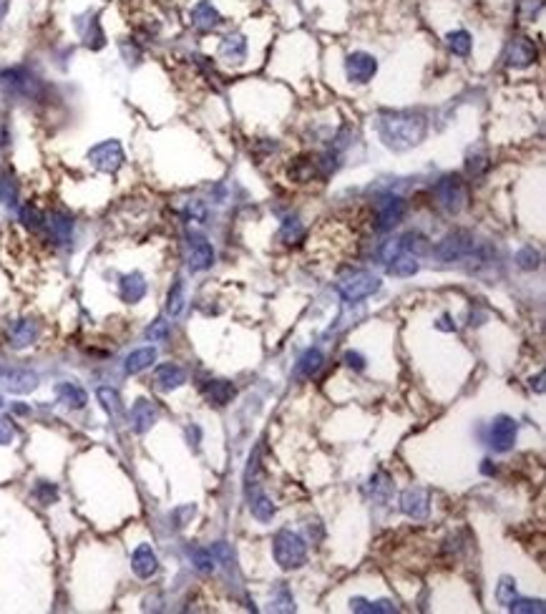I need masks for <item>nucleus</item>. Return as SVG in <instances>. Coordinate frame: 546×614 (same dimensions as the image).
<instances>
[{
    "label": "nucleus",
    "mask_w": 546,
    "mask_h": 614,
    "mask_svg": "<svg viewBox=\"0 0 546 614\" xmlns=\"http://www.w3.org/2000/svg\"><path fill=\"white\" fill-rule=\"evenodd\" d=\"M131 569L138 579H149V576L156 574V569H159V559H156L154 549H151L149 544L136 547V552H133V557H131Z\"/></svg>",
    "instance_id": "obj_13"
},
{
    "label": "nucleus",
    "mask_w": 546,
    "mask_h": 614,
    "mask_svg": "<svg viewBox=\"0 0 546 614\" xmlns=\"http://www.w3.org/2000/svg\"><path fill=\"white\" fill-rule=\"evenodd\" d=\"M0 199L8 207H18V182L8 172L0 177Z\"/></svg>",
    "instance_id": "obj_35"
},
{
    "label": "nucleus",
    "mask_w": 546,
    "mask_h": 614,
    "mask_svg": "<svg viewBox=\"0 0 546 614\" xmlns=\"http://www.w3.org/2000/svg\"><path fill=\"white\" fill-rule=\"evenodd\" d=\"M376 71H378L376 58L370 53H363V50L348 55V61H345V73H348V78L353 83H368L370 78L376 76Z\"/></svg>",
    "instance_id": "obj_8"
},
{
    "label": "nucleus",
    "mask_w": 546,
    "mask_h": 614,
    "mask_svg": "<svg viewBox=\"0 0 546 614\" xmlns=\"http://www.w3.org/2000/svg\"><path fill=\"white\" fill-rule=\"evenodd\" d=\"M219 53L224 55L229 63H242L247 58V40L242 35H226L219 45Z\"/></svg>",
    "instance_id": "obj_27"
},
{
    "label": "nucleus",
    "mask_w": 546,
    "mask_h": 614,
    "mask_svg": "<svg viewBox=\"0 0 546 614\" xmlns=\"http://www.w3.org/2000/svg\"><path fill=\"white\" fill-rule=\"evenodd\" d=\"M536 61V45L531 38H524V35H516V38L508 43L506 50V63L513 68H526Z\"/></svg>",
    "instance_id": "obj_10"
},
{
    "label": "nucleus",
    "mask_w": 546,
    "mask_h": 614,
    "mask_svg": "<svg viewBox=\"0 0 546 614\" xmlns=\"http://www.w3.org/2000/svg\"><path fill=\"white\" fill-rule=\"evenodd\" d=\"M189 557H192V564L197 566L202 574H209L212 569H214V557H212V552H207V549L202 547H192L189 549Z\"/></svg>",
    "instance_id": "obj_34"
},
{
    "label": "nucleus",
    "mask_w": 546,
    "mask_h": 614,
    "mask_svg": "<svg viewBox=\"0 0 546 614\" xmlns=\"http://www.w3.org/2000/svg\"><path fill=\"white\" fill-rule=\"evenodd\" d=\"M249 511H252V516L257 521H270L272 516H275V504H272L265 493H254V496L249 498Z\"/></svg>",
    "instance_id": "obj_28"
},
{
    "label": "nucleus",
    "mask_w": 546,
    "mask_h": 614,
    "mask_svg": "<svg viewBox=\"0 0 546 614\" xmlns=\"http://www.w3.org/2000/svg\"><path fill=\"white\" fill-rule=\"evenodd\" d=\"M99 400L109 415L121 413V398H119V393L114 390V388H99Z\"/></svg>",
    "instance_id": "obj_36"
},
{
    "label": "nucleus",
    "mask_w": 546,
    "mask_h": 614,
    "mask_svg": "<svg viewBox=\"0 0 546 614\" xmlns=\"http://www.w3.org/2000/svg\"><path fill=\"white\" fill-rule=\"evenodd\" d=\"M496 599L503 607H508V604L516 599V581H513L511 576H501V581H498V587H496Z\"/></svg>",
    "instance_id": "obj_39"
},
{
    "label": "nucleus",
    "mask_w": 546,
    "mask_h": 614,
    "mask_svg": "<svg viewBox=\"0 0 546 614\" xmlns=\"http://www.w3.org/2000/svg\"><path fill=\"white\" fill-rule=\"evenodd\" d=\"M45 229H48V237L55 244H68L73 237V219L63 212H50L45 216Z\"/></svg>",
    "instance_id": "obj_12"
},
{
    "label": "nucleus",
    "mask_w": 546,
    "mask_h": 614,
    "mask_svg": "<svg viewBox=\"0 0 546 614\" xmlns=\"http://www.w3.org/2000/svg\"><path fill=\"white\" fill-rule=\"evenodd\" d=\"M182 310H184V285H182V280H174L169 295H166V312H169L171 317H177Z\"/></svg>",
    "instance_id": "obj_32"
},
{
    "label": "nucleus",
    "mask_w": 546,
    "mask_h": 614,
    "mask_svg": "<svg viewBox=\"0 0 546 614\" xmlns=\"http://www.w3.org/2000/svg\"><path fill=\"white\" fill-rule=\"evenodd\" d=\"M192 26L199 28V31H214L217 26L222 23V16L209 0H199L197 6L192 8Z\"/></svg>",
    "instance_id": "obj_17"
},
{
    "label": "nucleus",
    "mask_w": 546,
    "mask_h": 614,
    "mask_svg": "<svg viewBox=\"0 0 546 614\" xmlns=\"http://www.w3.org/2000/svg\"><path fill=\"white\" fill-rule=\"evenodd\" d=\"M166 335H169V327H166L164 320H156L154 325L146 330V338H149V340H164Z\"/></svg>",
    "instance_id": "obj_47"
},
{
    "label": "nucleus",
    "mask_w": 546,
    "mask_h": 614,
    "mask_svg": "<svg viewBox=\"0 0 546 614\" xmlns=\"http://www.w3.org/2000/svg\"><path fill=\"white\" fill-rule=\"evenodd\" d=\"M391 491H393V483L391 478H388V473H376V476L370 478V493H373V498H376L378 504H386L388 498H391Z\"/></svg>",
    "instance_id": "obj_31"
},
{
    "label": "nucleus",
    "mask_w": 546,
    "mask_h": 614,
    "mask_svg": "<svg viewBox=\"0 0 546 614\" xmlns=\"http://www.w3.org/2000/svg\"><path fill=\"white\" fill-rule=\"evenodd\" d=\"M405 216V202L400 197H383L376 202V212H373V227L376 232H388V229L398 227Z\"/></svg>",
    "instance_id": "obj_6"
},
{
    "label": "nucleus",
    "mask_w": 546,
    "mask_h": 614,
    "mask_svg": "<svg viewBox=\"0 0 546 614\" xmlns=\"http://www.w3.org/2000/svg\"><path fill=\"white\" fill-rule=\"evenodd\" d=\"M471 247H474V239H471V234L451 232L448 237H443L441 244L436 247V257H438V260H443V262L461 260L464 255H469Z\"/></svg>",
    "instance_id": "obj_7"
},
{
    "label": "nucleus",
    "mask_w": 546,
    "mask_h": 614,
    "mask_svg": "<svg viewBox=\"0 0 546 614\" xmlns=\"http://www.w3.org/2000/svg\"><path fill=\"white\" fill-rule=\"evenodd\" d=\"M89 161L94 169H99V172L104 174H114L121 169L124 164V149L121 144H119L116 138H111V141H101V144H96L94 149L89 151Z\"/></svg>",
    "instance_id": "obj_5"
},
{
    "label": "nucleus",
    "mask_w": 546,
    "mask_h": 614,
    "mask_svg": "<svg viewBox=\"0 0 546 614\" xmlns=\"http://www.w3.org/2000/svg\"><path fill=\"white\" fill-rule=\"evenodd\" d=\"M154 380L161 390H177V388L184 385V380H187V373H184L179 366H174V363H164V366L156 368Z\"/></svg>",
    "instance_id": "obj_21"
},
{
    "label": "nucleus",
    "mask_w": 546,
    "mask_h": 614,
    "mask_svg": "<svg viewBox=\"0 0 546 614\" xmlns=\"http://www.w3.org/2000/svg\"><path fill=\"white\" fill-rule=\"evenodd\" d=\"M302 237H305V227L300 224L297 219H287L285 224H282V229H280V239H282V242L295 244V242H300Z\"/></svg>",
    "instance_id": "obj_38"
},
{
    "label": "nucleus",
    "mask_w": 546,
    "mask_h": 614,
    "mask_svg": "<svg viewBox=\"0 0 546 614\" xmlns=\"http://www.w3.org/2000/svg\"><path fill=\"white\" fill-rule=\"evenodd\" d=\"M275 559L282 569H300L307 561V547L302 537L293 534L290 529H282L275 534Z\"/></svg>",
    "instance_id": "obj_2"
},
{
    "label": "nucleus",
    "mask_w": 546,
    "mask_h": 614,
    "mask_svg": "<svg viewBox=\"0 0 546 614\" xmlns=\"http://www.w3.org/2000/svg\"><path fill=\"white\" fill-rule=\"evenodd\" d=\"M55 395H58V400H61L63 405H68V408H73V410L83 408L86 400H89L86 390H83L81 385H76V383H61V385H55Z\"/></svg>",
    "instance_id": "obj_23"
},
{
    "label": "nucleus",
    "mask_w": 546,
    "mask_h": 614,
    "mask_svg": "<svg viewBox=\"0 0 546 614\" xmlns=\"http://www.w3.org/2000/svg\"><path fill=\"white\" fill-rule=\"evenodd\" d=\"M350 607L355 609V612H395V607H393L391 602H376V604H368L363 602V599H355Z\"/></svg>",
    "instance_id": "obj_41"
},
{
    "label": "nucleus",
    "mask_w": 546,
    "mask_h": 614,
    "mask_svg": "<svg viewBox=\"0 0 546 614\" xmlns=\"http://www.w3.org/2000/svg\"><path fill=\"white\" fill-rule=\"evenodd\" d=\"M484 473H488V476H491V473H496V468H491V461H484Z\"/></svg>",
    "instance_id": "obj_49"
},
{
    "label": "nucleus",
    "mask_w": 546,
    "mask_h": 614,
    "mask_svg": "<svg viewBox=\"0 0 546 614\" xmlns=\"http://www.w3.org/2000/svg\"><path fill=\"white\" fill-rule=\"evenodd\" d=\"M154 360H156V350L154 348H138L126 358V363H124V371H126V375H136V373L146 371V368H149Z\"/></svg>",
    "instance_id": "obj_26"
},
{
    "label": "nucleus",
    "mask_w": 546,
    "mask_h": 614,
    "mask_svg": "<svg viewBox=\"0 0 546 614\" xmlns=\"http://www.w3.org/2000/svg\"><path fill=\"white\" fill-rule=\"evenodd\" d=\"M516 443V421L508 418V415H498L491 426V446L498 454H506L513 449Z\"/></svg>",
    "instance_id": "obj_9"
},
{
    "label": "nucleus",
    "mask_w": 546,
    "mask_h": 614,
    "mask_svg": "<svg viewBox=\"0 0 546 614\" xmlns=\"http://www.w3.org/2000/svg\"><path fill=\"white\" fill-rule=\"evenodd\" d=\"M202 393H204V398L209 400V403L226 405L234 398V385L226 380H209L204 388H202Z\"/></svg>",
    "instance_id": "obj_24"
},
{
    "label": "nucleus",
    "mask_w": 546,
    "mask_h": 614,
    "mask_svg": "<svg viewBox=\"0 0 546 614\" xmlns=\"http://www.w3.org/2000/svg\"><path fill=\"white\" fill-rule=\"evenodd\" d=\"M38 385V375L31 371H0V388H6L11 393H31Z\"/></svg>",
    "instance_id": "obj_11"
},
{
    "label": "nucleus",
    "mask_w": 546,
    "mask_h": 614,
    "mask_svg": "<svg viewBox=\"0 0 546 614\" xmlns=\"http://www.w3.org/2000/svg\"><path fill=\"white\" fill-rule=\"evenodd\" d=\"M212 262H214V249H212V244L204 242V239H197V242L192 244V249H189V270L204 272L212 267Z\"/></svg>",
    "instance_id": "obj_19"
},
{
    "label": "nucleus",
    "mask_w": 546,
    "mask_h": 614,
    "mask_svg": "<svg viewBox=\"0 0 546 614\" xmlns=\"http://www.w3.org/2000/svg\"><path fill=\"white\" fill-rule=\"evenodd\" d=\"M418 272V260L408 252H398L395 257L388 260V275L393 277H413Z\"/></svg>",
    "instance_id": "obj_25"
},
{
    "label": "nucleus",
    "mask_w": 546,
    "mask_h": 614,
    "mask_svg": "<svg viewBox=\"0 0 546 614\" xmlns=\"http://www.w3.org/2000/svg\"><path fill=\"white\" fill-rule=\"evenodd\" d=\"M156 418H159V408H156L151 400H136L131 408V426L136 433H146L151 426L156 423Z\"/></svg>",
    "instance_id": "obj_16"
},
{
    "label": "nucleus",
    "mask_w": 546,
    "mask_h": 614,
    "mask_svg": "<svg viewBox=\"0 0 546 614\" xmlns=\"http://www.w3.org/2000/svg\"><path fill=\"white\" fill-rule=\"evenodd\" d=\"M322 363H325V358H322L320 350H307V353L300 358V373H302L305 378H312L315 373L322 368Z\"/></svg>",
    "instance_id": "obj_33"
},
{
    "label": "nucleus",
    "mask_w": 546,
    "mask_h": 614,
    "mask_svg": "<svg viewBox=\"0 0 546 614\" xmlns=\"http://www.w3.org/2000/svg\"><path fill=\"white\" fill-rule=\"evenodd\" d=\"M433 197H436L438 207L448 212V214H458L466 204V187L464 179L451 174V177H443L441 182L433 189Z\"/></svg>",
    "instance_id": "obj_4"
},
{
    "label": "nucleus",
    "mask_w": 546,
    "mask_h": 614,
    "mask_svg": "<svg viewBox=\"0 0 546 614\" xmlns=\"http://www.w3.org/2000/svg\"><path fill=\"white\" fill-rule=\"evenodd\" d=\"M471 45H474V40H471V35L466 31H456V33L448 35V48L456 55H469Z\"/></svg>",
    "instance_id": "obj_37"
},
{
    "label": "nucleus",
    "mask_w": 546,
    "mask_h": 614,
    "mask_svg": "<svg viewBox=\"0 0 546 614\" xmlns=\"http://www.w3.org/2000/svg\"><path fill=\"white\" fill-rule=\"evenodd\" d=\"M337 290H340L342 300L360 302V300L370 297V295H376L381 290V277H376L373 272H353L345 280H340Z\"/></svg>",
    "instance_id": "obj_3"
},
{
    "label": "nucleus",
    "mask_w": 546,
    "mask_h": 614,
    "mask_svg": "<svg viewBox=\"0 0 546 614\" xmlns=\"http://www.w3.org/2000/svg\"><path fill=\"white\" fill-rule=\"evenodd\" d=\"M40 335V327L38 322L33 320H18L11 325V330H8V340H11L13 348H28V345H33L36 340H38Z\"/></svg>",
    "instance_id": "obj_15"
},
{
    "label": "nucleus",
    "mask_w": 546,
    "mask_h": 614,
    "mask_svg": "<svg viewBox=\"0 0 546 614\" xmlns=\"http://www.w3.org/2000/svg\"><path fill=\"white\" fill-rule=\"evenodd\" d=\"M21 221H23V227H26V229H31V232H38V229L45 227V214L36 204H31V202H28V204H23V209H21Z\"/></svg>",
    "instance_id": "obj_29"
},
{
    "label": "nucleus",
    "mask_w": 546,
    "mask_h": 614,
    "mask_svg": "<svg viewBox=\"0 0 546 614\" xmlns=\"http://www.w3.org/2000/svg\"><path fill=\"white\" fill-rule=\"evenodd\" d=\"M516 262H519L521 270H534V267H539V252L534 247H524L516 255Z\"/></svg>",
    "instance_id": "obj_40"
},
{
    "label": "nucleus",
    "mask_w": 546,
    "mask_h": 614,
    "mask_svg": "<svg viewBox=\"0 0 546 614\" xmlns=\"http://www.w3.org/2000/svg\"><path fill=\"white\" fill-rule=\"evenodd\" d=\"M36 498H38L40 504H53L55 498H58V488H55L53 483H38Z\"/></svg>",
    "instance_id": "obj_43"
},
{
    "label": "nucleus",
    "mask_w": 546,
    "mask_h": 614,
    "mask_svg": "<svg viewBox=\"0 0 546 614\" xmlns=\"http://www.w3.org/2000/svg\"><path fill=\"white\" fill-rule=\"evenodd\" d=\"M398 244H400V249H403V252H408V255H425V252H430V244H428V239L423 237V234H418V232H410V234H405L403 239H398Z\"/></svg>",
    "instance_id": "obj_30"
},
{
    "label": "nucleus",
    "mask_w": 546,
    "mask_h": 614,
    "mask_svg": "<svg viewBox=\"0 0 546 614\" xmlns=\"http://www.w3.org/2000/svg\"><path fill=\"white\" fill-rule=\"evenodd\" d=\"M345 363H348L350 368H355V371H363V355L348 353V355H345Z\"/></svg>",
    "instance_id": "obj_48"
},
{
    "label": "nucleus",
    "mask_w": 546,
    "mask_h": 614,
    "mask_svg": "<svg viewBox=\"0 0 546 614\" xmlns=\"http://www.w3.org/2000/svg\"><path fill=\"white\" fill-rule=\"evenodd\" d=\"M13 441H16V426L8 415H0V446H8Z\"/></svg>",
    "instance_id": "obj_42"
},
{
    "label": "nucleus",
    "mask_w": 546,
    "mask_h": 614,
    "mask_svg": "<svg viewBox=\"0 0 546 614\" xmlns=\"http://www.w3.org/2000/svg\"><path fill=\"white\" fill-rule=\"evenodd\" d=\"M0 405H3V400H0Z\"/></svg>",
    "instance_id": "obj_50"
},
{
    "label": "nucleus",
    "mask_w": 546,
    "mask_h": 614,
    "mask_svg": "<svg viewBox=\"0 0 546 614\" xmlns=\"http://www.w3.org/2000/svg\"><path fill=\"white\" fill-rule=\"evenodd\" d=\"M212 557H214V561H219V564H224V566L232 564V554H229V547H226L224 542L212 547Z\"/></svg>",
    "instance_id": "obj_46"
},
{
    "label": "nucleus",
    "mask_w": 546,
    "mask_h": 614,
    "mask_svg": "<svg viewBox=\"0 0 546 614\" xmlns=\"http://www.w3.org/2000/svg\"><path fill=\"white\" fill-rule=\"evenodd\" d=\"M400 509H403L405 516L410 519H425L428 516V493L423 488H408V491L400 496Z\"/></svg>",
    "instance_id": "obj_14"
},
{
    "label": "nucleus",
    "mask_w": 546,
    "mask_h": 614,
    "mask_svg": "<svg viewBox=\"0 0 546 614\" xmlns=\"http://www.w3.org/2000/svg\"><path fill=\"white\" fill-rule=\"evenodd\" d=\"M86 43H89L91 48H101V45H104V31H101V26L96 18L91 21L89 31H86Z\"/></svg>",
    "instance_id": "obj_44"
},
{
    "label": "nucleus",
    "mask_w": 546,
    "mask_h": 614,
    "mask_svg": "<svg viewBox=\"0 0 546 614\" xmlns=\"http://www.w3.org/2000/svg\"><path fill=\"white\" fill-rule=\"evenodd\" d=\"M0 83L6 86L8 91H13V94H31L36 86L33 76L28 71H23V68H11V71H3L0 73Z\"/></svg>",
    "instance_id": "obj_18"
},
{
    "label": "nucleus",
    "mask_w": 546,
    "mask_h": 614,
    "mask_svg": "<svg viewBox=\"0 0 546 614\" xmlns=\"http://www.w3.org/2000/svg\"><path fill=\"white\" fill-rule=\"evenodd\" d=\"M508 609H513V612H526V614H531V612L541 614V612H544V604L531 602V599H524V602H511V604H508Z\"/></svg>",
    "instance_id": "obj_45"
},
{
    "label": "nucleus",
    "mask_w": 546,
    "mask_h": 614,
    "mask_svg": "<svg viewBox=\"0 0 546 614\" xmlns=\"http://www.w3.org/2000/svg\"><path fill=\"white\" fill-rule=\"evenodd\" d=\"M290 177H293L295 182H300V184L312 182L315 177H322L320 159H315V156H302V159H297L293 166H290Z\"/></svg>",
    "instance_id": "obj_22"
},
{
    "label": "nucleus",
    "mask_w": 546,
    "mask_h": 614,
    "mask_svg": "<svg viewBox=\"0 0 546 614\" xmlns=\"http://www.w3.org/2000/svg\"><path fill=\"white\" fill-rule=\"evenodd\" d=\"M425 121L413 114H388L381 119V138L391 149L403 151L423 141Z\"/></svg>",
    "instance_id": "obj_1"
},
{
    "label": "nucleus",
    "mask_w": 546,
    "mask_h": 614,
    "mask_svg": "<svg viewBox=\"0 0 546 614\" xmlns=\"http://www.w3.org/2000/svg\"><path fill=\"white\" fill-rule=\"evenodd\" d=\"M146 295V280L141 272H129L121 277V300L129 305H136Z\"/></svg>",
    "instance_id": "obj_20"
}]
</instances>
